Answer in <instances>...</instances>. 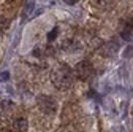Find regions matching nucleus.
<instances>
[{"instance_id": "12", "label": "nucleus", "mask_w": 133, "mask_h": 132, "mask_svg": "<svg viewBox=\"0 0 133 132\" xmlns=\"http://www.w3.org/2000/svg\"><path fill=\"white\" fill-rule=\"evenodd\" d=\"M63 2H65L66 5H75V3L78 2V0H63Z\"/></svg>"}, {"instance_id": "10", "label": "nucleus", "mask_w": 133, "mask_h": 132, "mask_svg": "<svg viewBox=\"0 0 133 132\" xmlns=\"http://www.w3.org/2000/svg\"><path fill=\"white\" fill-rule=\"evenodd\" d=\"M124 57H133V46H128L124 53Z\"/></svg>"}, {"instance_id": "5", "label": "nucleus", "mask_w": 133, "mask_h": 132, "mask_svg": "<svg viewBox=\"0 0 133 132\" xmlns=\"http://www.w3.org/2000/svg\"><path fill=\"white\" fill-rule=\"evenodd\" d=\"M121 37H122V40H127V41L131 40V37H133V22L131 21L124 24V27L121 30Z\"/></svg>"}, {"instance_id": "8", "label": "nucleus", "mask_w": 133, "mask_h": 132, "mask_svg": "<svg viewBox=\"0 0 133 132\" xmlns=\"http://www.w3.org/2000/svg\"><path fill=\"white\" fill-rule=\"evenodd\" d=\"M114 0H94V5L97 8H102V10H108L112 5Z\"/></svg>"}, {"instance_id": "4", "label": "nucleus", "mask_w": 133, "mask_h": 132, "mask_svg": "<svg viewBox=\"0 0 133 132\" xmlns=\"http://www.w3.org/2000/svg\"><path fill=\"white\" fill-rule=\"evenodd\" d=\"M119 49V43L117 41H108L102 46V49H100V53H102V56L105 57H109V56H114L116 53H117Z\"/></svg>"}, {"instance_id": "11", "label": "nucleus", "mask_w": 133, "mask_h": 132, "mask_svg": "<svg viewBox=\"0 0 133 132\" xmlns=\"http://www.w3.org/2000/svg\"><path fill=\"white\" fill-rule=\"evenodd\" d=\"M8 76H10V73H8V72H3L2 75H0V80H2V81H5V80H6Z\"/></svg>"}, {"instance_id": "3", "label": "nucleus", "mask_w": 133, "mask_h": 132, "mask_svg": "<svg viewBox=\"0 0 133 132\" xmlns=\"http://www.w3.org/2000/svg\"><path fill=\"white\" fill-rule=\"evenodd\" d=\"M76 76L79 78V80H82V81H86V80H89V76L92 75V72H94V67L90 65V62H87V61H82V62H79L78 65H76Z\"/></svg>"}, {"instance_id": "9", "label": "nucleus", "mask_w": 133, "mask_h": 132, "mask_svg": "<svg viewBox=\"0 0 133 132\" xmlns=\"http://www.w3.org/2000/svg\"><path fill=\"white\" fill-rule=\"evenodd\" d=\"M57 34H59V27H56V29H52L51 32H49V35H48V38H49V40L52 41V40H54V38L57 37Z\"/></svg>"}, {"instance_id": "6", "label": "nucleus", "mask_w": 133, "mask_h": 132, "mask_svg": "<svg viewBox=\"0 0 133 132\" xmlns=\"http://www.w3.org/2000/svg\"><path fill=\"white\" fill-rule=\"evenodd\" d=\"M33 10H35V0H27V3L24 7V11H22V21L30 18L33 14Z\"/></svg>"}, {"instance_id": "7", "label": "nucleus", "mask_w": 133, "mask_h": 132, "mask_svg": "<svg viewBox=\"0 0 133 132\" xmlns=\"http://www.w3.org/2000/svg\"><path fill=\"white\" fill-rule=\"evenodd\" d=\"M13 129H14V130H27V129H29L27 119H25V118H18V119H14Z\"/></svg>"}, {"instance_id": "13", "label": "nucleus", "mask_w": 133, "mask_h": 132, "mask_svg": "<svg viewBox=\"0 0 133 132\" xmlns=\"http://www.w3.org/2000/svg\"><path fill=\"white\" fill-rule=\"evenodd\" d=\"M3 27H5V19L0 16V29H3Z\"/></svg>"}, {"instance_id": "1", "label": "nucleus", "mask_w": 133, "mask_h": 132, "mask_svg": "<svg viewBox=\"0 0 133 132\" xmlns=\"http://www.w3.org/2000/svg\"><path fill=\"white\" fill-rule=\"evenodd\" d=\"M51 81L52 85L57 88V89H68L71 88L73 85V73H71V69L65 64H60L52 70L51 73Z\"/></svg>"}, {"instance_id": "2", "label": "nucleus", "mask_w": 133, "mask_h": 132, "mask_svg": "<svg viewBox=\"0 0 133 132\" xmlns=\"http://www.w3.org/2000/svg\"><path fill=\"white\" fill-rule=\"evenodd\" d=\"M38 107L44 115H54L57 110V104L51 95H40L38 97Z\"/></svg>"}]
</instances>
